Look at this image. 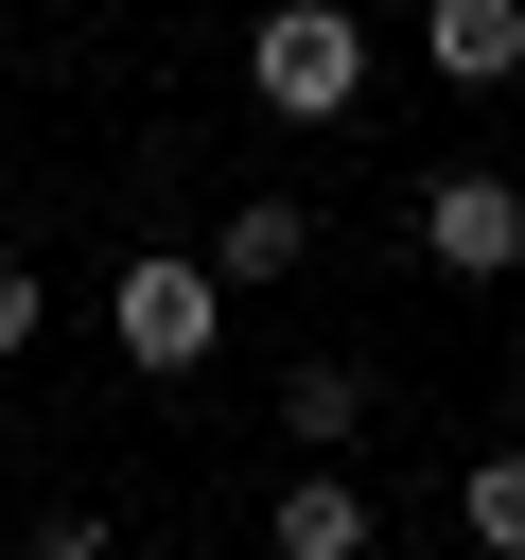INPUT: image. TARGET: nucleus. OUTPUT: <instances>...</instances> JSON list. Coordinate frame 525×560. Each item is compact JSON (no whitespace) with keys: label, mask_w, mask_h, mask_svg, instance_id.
<instances>
[{"label":"nucleus","mask_w":525,"mask_h":560,"mask_svg":"<svg viewBox=\"0 0 525 560\" xmlns=\"http://www.w3.org/2000/svg\"><path fill=\"white\" fill-rule=\"evenodd\" d=\"M245 88H262L280 122H332V105L368 88V18H332V0H280V18H245Z\"/></svg>","instance_id":"f257e3e1"},{"label":"nucleus","mask_w":525,"mask_h":560,"mask_svg":"<svg viewBox=\"0 0 525 560\" xmlns=\"http://www.w3.org/2000/svg\"><path fill=\"white\" fill-rule=\"evenodd\" d=\"M105 332H122V368H210L228 280H210V262H175V245H140V262L105 280Z\"/></svg>","instance_id":"f03ea898"},{"label":"nucleus","mask_w":525,"mask_h":560,"mask_svg":"<svg viewBox=\"0 0 525 560\" xmlns=\"http://www.w3.org/2000/svg\"><path fill=\"white\" fill-rule=\"evenodd\" d=\"M420 245H438L455 280H508V262H525V175H438V192H420Z\"/></svg>","instance_id":"7ed1b4c3"},{"label":"nucleus","mask_w":525,"mask_h":560,"mask_svg":"<svg viewBox=\"0 0 525 560\" xmlns=\"http://www.w3.org/2000/svg\"><path fill=\"white\" fill-rule=\"evenodd\" d=\"M298 245H315V210H298V192H245V210L210 228V280H228V298H245V280H298Z\"/></svg>","instance_id":"20e7f679"},{"label":"nucleus","mask_w":525,"mask_h":560,"mask_svg":"<svg viewBox=\"0 0 525 560\" xmlns=\"http://www.w3.org/2000/svg\"><path fill=\"white\" fill-rule=\"evenodd\" d=\"M420 52H438L455 88H508V70H525V0H438V18H420Z\"/></svg>","instance_id":"39448f33"},{"label":"nucleus","mask_w":525,"mask_h":560,"mask_svg":"<svg viewBox=\"0 0 525 560\" xmlns=\"http://www.w3.org/2000/svg\"><path fill=\"white\" fill-rule=\"evenodd\" d=\"M262 542H280V560H368V490H350V472H298V490L262 508Z\"/></svg>","instance_id":"423d86ee"},{"label":"nucleus","mask_w":525,"mask_h":560,"mask_svg":"<svg viewBox=\"0 0 525 560\" xmlns=\"http://www.w3.org/2000/svg\"><path fill=\"white\" fill-rule=\"evenodd\" d=\"M350 420H368V385H350L332 350H315V368H280V438H315V455H332Z\"/></svg>","instance_id":"0eeeda50"},{"label":"nucleus","mask_w":525,"mask_h":560,"mask_svg":"<svg viewBox=\"0 0 525 560\" xmlns=\"http://www.w3.org/2000/svg\"><path fill=\"white\" fill-rule=\"evenodd\" d=\"M455 525H472L490 560H525V455H472V472H455Z\"/></svg>","instance_id":"6e6552de"},{"label":"nucleus","mask_w":525,"mask_h":560,"mask_svg":"<svg viewBox=\"0 0 525 560\" xmlns=\"http://www.w3.org/2000/svg\"><path fill=\"white\" fill-rule=\"evenodd\" d=\"M35 315H52V298H35V262L0 245V350H35Z\"/></svg>","instance_id":"1a4fd4ad"},{"label":"nucleus","mask_w":525,"mask_h":560,"mask_svg":"<svg viewBox=\"0 0 525 560\" xmlns=\"http://www.w3.org/2000/svg\"><path fill=\"white\" fill-rule=\"evenodd\" d=\"M508 438H525V385H508Z\"/></svg>","instance_id":"9d476101"}]
</instances>
